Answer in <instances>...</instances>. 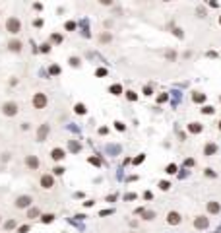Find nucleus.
Masks as SVG:
<instances>
[{
    "mask_svg": "<svg viewBox=\"0 0 221 233\" xmlns=\"http://www.w3.org/2000/svg\"><path fill=\"white\" fill-rule=\"evenodd\" d=\"M206 175H208V177H215V173L211 169H206Z\"/></svg>",
    "mask_w": 221,
    "mask_h": 233,
    "instance_id": "nucleus-40",
    "label": "nucleus"
},
{
    "mask_svg": "<svg viewBox=\"0 0 221 233\" xmlns=\"http://www.w3.org/2000/svg\"><path fill=\"white\" fill-rule=\"evenodd\" d=\"M208 212H210V214H219V212H221V204L215 202V200H210V202H208Z\"/></svg>",
    "mask_w": 221,
    "mask_h": 233,
    "instance_id": "nucleus-12",
    "label": "nucleus"
},
{
    "mask_svg": "<svg viewBox=\"0 0 221 233\" xmlns=\"http://www.w3.org/2000/svg\"><path fill=\"white\" fill-rule=\"evenodd\" d=\"M39 185H41V189H45V190L52 189V187H55V177H52V175H49V173L41 175V181H39Z\"/></svg>",
    "mask_w": 221,
    "mask_h": 233,
    "instance_id": "nucleus-5",
    "label": "nucleus"
},
{
    "mask_svg": "<svg viewBox=\"0 0 221 233\" xmlns=\"http://www.w3.org/2000/svg\"><path fill=\"white\" fill-rule=\"evenodd\" d=\"M6 31L10 35H18L19 31H22V19L16 18V16H10V18L6 19Z\"/></svg>",
    "mask_w": 221,
    "mask_h": 233,
    "instance_id": "nucleus-1",
    "label": "nucleus"
},
{
    "mask_svg": "<svg viewBox=\"0 0 221 233\" xmlns=\"http://www.w3.org/2000/svg\"><path fill=\"white\" fill-rule=\"evenodd\" d=\"M217 152V146L215 144H206V148H204V155H214Z\"/></svg>",
    "mask_w": 221,
    "mask_h": 233,
    "instance_id": "nucleus-16",
    "label": "nucleus"
},
{
    "mask_svg": "<svg viewBox=\"0 0 221 233\" xmlns=\"http://www.w3.org/2000/svg\"><path fill=\"white\" fill-rule=\"evenodd\" d=\"M0 111H2L4 117H16L19 113V105L16 103V101H6V103H2Z\"/></svg>",
    "mask_w": 221,
    "mask_h": 233,
    "instance_id": "nucleus-2",
    "label": "nucleus"
},
{
    "mask_svg": "<svg viewBox=\"0 0 221 233\" xmlns=\"http://www.w3.org/2000/svg\"><path fill=\"white\" fill-rule=\"evenodd\" d=\"M74 111H76L78 115H85V105L84 103H76L74 105Z\"/></svg>",
    "mask_w": 221,
    "mask_h": 233,
    "instance_id": "nucleus-18",
    "label": "nucleus"
},
{
    "mask_svg": "<svg viewBox=\"0 0 221 233\" xmlns=\"http://www.w3.org/2000/svg\"><path fill=\"white\" fill-rule=\"evenodd\" d=\"M110 41H113V35H110V31H103V33L99 35V43H110Z\"/></svg>",
    "mask_w": 221,
    "mask_h": 233,
    "instance_id": "nucleus-15",
    "label": "nucleus"
},
{
    "mask_svg": "<svg viewBox=\"0 0 221 233\" xmlns=\"http://www.w3.org/2000/svg\"><path fill=\"white\" fill-rule=\"evenodd\" d=\"M126 97H128L130 101H136V99H138V95H136L134 91H126Z\"/></svg>",
    "mask_w": 221,
    "mask_h": 233,
    "instance_id": "nucleus-26",
    "label": "nucleus"
},
{
    "mask_svg": "<svg viewBox=\"0 0 221 233\" xmlns=\"http://www.w3.org/2000/svg\"><path fill=\"white\" fill-rule=\"evenodd\" d=\"M78 150H80V146H78L76 142H72V152H78Z\"/></svg>",
    "mask_w": 221,
    "mask_h": 233,
    "instance_id": "nucleus-38",
    "label": "nucleus"
},
{
    "mask_svg": "<svg viewBox=\"0 0 221 233\" xmlns=\"http://www.w3.org/2000/svg\"><path fill=\"white\" fill-rule=\"evenodd\" d=\"M31 105H33V109H45V107L49 105V97L45 95L43 91H37V93H33Z\"/></svg>",
    "mask_w": 221,
    "mask_h": 233,
    "instance_id": "nucleus-3",
    "label": "nucleus"
},
{
    "mask_svg": "<svg viewBox=\"0 0 221 233\" xmlns=\"http://www.w3.org/2000/svg\"><path fill=\"white\" fill-rule=\"evenodd\" d=\"M0 222H2V220H0Z\"/></svg>",
    "mask_w": 221,
    "mask_h": 233,
    "instance_id": "nucleus-46",
    "label": "nucleus"
},
{
    "mask_svg": "<svg viewBox=\"0 0 221 233\" xmlns=\"http://www.w3.org/2000/svg\"><path fill=\"white\" fill-rule=\"evenodd\" d=\"M39 216H41V210H39V208H27V218L33 220V218H39Z\"/></svg>",
    "mask_w": 221,
    "mask_h": 233,
    "instance_id": "nucleus-17",
    "label": "nucleus"
},
{
    "mask_svg": "<svg viewBox=\"0 0 221 233\" xmlns=\"http://www.w3.org/2000/svg\"><path fill=\"white\" fill-rule=\"evenodd\" d=\"M49 51H51V45H49V43H43V45H41V52H49Z\"/></svg>",
    "mask_w": 221,
    "mask_h": 233,
    "instance_id": "nucleus-28",
    "label": "nucleus"
},
{
    "mask_svg": "<svg viewBox=\"0 0 221 233\" xmlns=\"http://www.w3.org/2000/svg\"><path fill=\"white\" fill-rule=\"evenodd\" d=\"M14 226H16V222H14V220H10V222L6 223V227H8V229H12V227H14Z\"/></svg>",
    "mask_w": 221,
    "mask_h": 233,
    "instance_id": "nucleus-34",
    "label": "nucleus"
},
{
    "mask_svg": "<svg viewBox=\"0 0 221 233\" xmlns=\"http://www.w3.org/2000/svg\"><path fill=\"white\" fill-rule=\"evenodd\" d=\"M0 159H2V161H10V154H8V152H4V154H2V157H0Z\"/></svg>",
    "mask_w": 221,
    "mask_h": 233,
    "instance_id": "nucleus-31",
    "label": "nucleus"
},
{
    "mask_svg": "<svg viewBox=\"0 0 221 233\" xmlns=\"http://www.w3.org/2000/svg\"><path fill=\"white\" fill-rule=\"evenodd\" d=\"M114 124H116V130H124V124H122V122H114Z\"/></svg>",
    "mask_w": 221,
    "mask_h": 233,
    "instance_id": "nucleus-37",
    "label": "nucleus"
},
{
    "mask_svg": "<svg viewBox=\"0 0 221 233\" xmlns=\"http://www.w3.org/2000/svg\"><path fill=\"white\" fill-rule=\"evenodd\" d=\"M173 31H175V35H177L178 39H182V37H184V35H182V29H178V27H175Z\"/></svg>",
    "mask_w": 221,
    "mask_h": 233,
    "instance_id": "nucleus-30",
    "label": "nucleus"
},
{
    "mask_svg": "<svg viewBox=\"0 0 221 233\" xmlns=\"http://www.w3.org/2000/svg\"><path fill=\"white\" fill-rule=\"evenodd\" d=\"M107 74V70H105V68H99V70H97V76H105Z\"/></svg>",
    "mask_w": 221,
    "mask_h": 233,
    "instance_id": "nucleus-33",
    "label": "nucleus"
},
{
    "mask_svg": "<svg viewBox=\"0 0 221 233\" xmlns=\"http://www.w3.org/2000/svg\"><path fill=\"white\" fill-rule=\"evenodd\" d=\"M39 165H41V161H39L37 155H25V167H27V169L37 171V169H39Z\"/></svg>",
    "mask_w": 221,
    "mask_h": 233,
    "instance_id": "nucleus-6",
    "label": "nucleus"
},
{
    "mask_svg": "<svg viewBox=\"0 0 221 233\" xmlns=\"http://www.w3.org/2000/svg\"><path fill=\"white\" fill-rule=\"evenodd\" d=\"M70 64H72L74 68H78V66H80V58H78V56H72V58H70Z\"/></svg>",
    "mask_w": 221,
    "mask_h": 233,
    "instance_id": "nucleus-24",
    "label": "nucleus"
},
{
    "mask_svg": "<svg viewBox=\"0 0 221 233\" xmlns=\"http://www.w3.org/2000/svg\"><path fill=\"white\" fill-rule=\"evenodd\" d=\"M165 58L167 60H175V58H177V52H175V51H167L165 52Z\"/></svg>",
    "mask_w": 221,
    "mask_h": 233,
    "instance_id": "nucleus-22",
    "label": "nucleus"
},
{
    "mask_svg": "<svg viewBox=\"0 0 221 233\" xmlns=\"http://www.w3.org/2000/svg\"><path fill=\"white\" fill-rule=\"evenodd\" d=\"M31 204H33V196H29V194H22V196H18V198H16L14 206H16V208H19V210H23V208H31Z\"/></svg>",
    "mask_w": 221,
    "mask_h": 233,
    "instance_id": "nucleus-4",
    "label": "nucleus"
},
{
    "mask_svg": "<svg viewBox=\"0 0 221 233\" xmlns=\"http://www.w3.org/2000/svg\"><path fill=\"white\" fill-rule=\"evenodd\" d=\"M219 128H221V122H219Z\"/></svg>",
    "mask_w": 221,
    "mask_h": 233,
    "instance_id": "nucleus-44",
    "label": "nucleus"
},
{
    "mask_svg": "<svg viewBox=\"0 0 221 233\" xmlns=\"http://www.w3.org/2000/svg\"><path fill=\"white\" fill-rule=\"evenodd\" d=\"M52 173H55V175H58V177H60V175H64V167H60V165H56V167H55V169H52Z\"/></svg>",
    "mask_w": 221,
    "mask_h": 233,
    "instance_id": "nucleus-23",
    "label": "nucleus"
},
{
    "mask_svg": "<svg viewBox=\"0 0 221 233\" xmlns=\"http://www.w3.org/2000/svg\"><path fill=\"white\" fill-rule=\"evenodd\" d=\"M181 222H182V218H181V214H178V212H173V210H171L169 214H167V223H169V226H178Z\"/></svg>",
    "mask_w": 221,
    "mask_h": 233,
    "instance_id": "nucleus-10",
    "label": "nucleus"
},
{
    "mask_svg": "<svg viewBox=\"0 0 221 233\" xmlns=\"http://www.w3.org/2000/svg\"><path fill=\"white\" fill-rule=\"evenodd\" d=\"M161 2H173V0H161Z\"/></svg>",
    "mask_w": 221,
    "mask_h": 233,
    "instance_id": "nucleus-43",
    "label": "nucleus"
},
{
    "mask_svg": "<svg viewBox=\"0 0 221 233\" xmlns=\"http://www.w3.org/2000/svg\"><path fill=\"white\" fill-rule=\"evenodd\" d=\"M51 74H58V66H52L51 68Z\"/></svg>",
    "mask_w": 221,
    "mask_h": 233,
    "instance_id": "nucleus-42",
    "label": "nucleus"
},
{
    "mask_svg": "<svg viewBox=\"0 0 221 233\" xmlns=\"http://www.w3.org/2000/svg\"><path fill=\"white\" fill-rule=\"evenodd\" d=\"M192 101H194V103H204V101H206V93L194 91V93H192Z\"/></svg>",
    "mask_w": 221,
    "mask_h": 233,
    "instance_id": "nucleus-14",
    "label": "nucleus"
},
{
    "mask_svg": "<svg viewBox=\"0 0 221 233\" xmlns=\"http://www.w3.org/2000/svg\"><path fill=\"white\" fill-rule=\"evenodd\" d=\"M97 2H99L101 6H110V4H113L114 0H97Z\"/></svg>",
    "mask_w": 221,
    "mask_h": 233,
    "instance_id": "nucleus-29",
    "label": "nucleus"
},
{
    "mask_svg": "<svg viewBox=\"0 0 221 233\" xmlns=\"http://www.w3.org/2000/svg\"><path fill=\"white\" fill-rule=\"evenodd\" d=\"M110 93H113V95H120V91H122V88H120V85H118V84H114V85H110Z\"/></svg>",
    "mask_w": 221,
    "mask_h": 233,
    "instance_id": "nucleus-19",
    "label": "nucleus"
},
{
    "mask_svg": "<svg viewBox=\"0 0 221 233\" xmlns=\"http://www.w3.org/2000/svg\"><path fill=\"white\" fill-rule=\"evenodd\" d=\"M208 226H210V220H208L206 216H196L194 218V227L196 229H206Z\"/></svg>",
    "mask_w": 221,
    "mask_h": 233,
    "instance_id": "nucleus-9",
    "label": "nucleus"
},
{
    "mask_svg": "<svg viewBox=\"0 0 221 233\" xmlns=\"http://www.w3.org/2000/svg\"><path fill=\"white\" fill-rule=\"evenodd\" d=\"M202 111H204V113H208V115H211V113H214V107H204Z\"/></svg>",
    "mask_w": 221,
    "mask_h": 233,
    "instance_id": "nucleus-32",
    "label": "nucleus"
},
{
    "mask_svg": "<svg viewBox=\"0 0 221 233\" xmlns=\"http://www.w3.org/2000/svg\"><path fill=\"white\" fill-rule=\"evenodd\" d=\"M169 183H167V181H161V183H159V189H161V190H169Z\"/></svg>",
    "mask_w": 221,
    "mask_h": 233,
    "instance_id": "nucleus-25",
    "label": "nucleus"
},
{
    "mask_svg": "<svg viewBox=\"0 0 221 233\" xmlns=\"http://www.w3.org/2000/svg\"><path fill=\"white\" fill-rule=\"evenodd\" d=\"M188 132H192V134L202 132V124H200V122H190V124H188Z\"/></svg>",
    "mask_w": 221,
    "mask_h": 233,
    "instance_id": "nucleus-13",
    "label": "nucleus"
},
{
    "mask_svg": "<svg viewBox=\"0 0 221 233\" xmlns=\"http://www.w3.org/2000/svg\"><path fill=\"white\" fill-rule=\"evenodd\" d=\"M22 49H23V43L19 39H10L8 41V51L10 52H22Z\"/></svg>",
    "mask_w": 221,
    "mask_h": 233,
    "instance_id": "nucleus-8",
    "label": "nucleus"
},
{
    "mask_svg": "<svg viewBox=\"0 0 221 233\" xmlns=\"http://www.w3.org/2000/svg\"><path fill=\"white\" fill-rule=\"evenodd\" d=\"M219 23H221V19H219Z\"/></svg>",
    "mask_w": 221,
    "mask_h": 233,
    "instance_id": "nucleus-45",
    "label": "nucleus"
},
{
    "mask_svg": "<svg viewBox=\"0 0 221 233\" xmlns=\"http://www.w3.org/2000/svg\"><path fill=\"white\" fill-rule=\"evenodd\" d=\"M167 173H169V175H175V173H177V165H175V163H171V165H167Z\"/></svg>",
    "mask_w": 221,
    "mask_h": 233,
    "instance_id": "nucleus-21",
    "label": "nucleus"
},
{
    "mask_svg": "<svg viewBox=\"0 0 221 233\" xmlns=\"http://www.w3.org/2000/svg\"><path fill=\"white\" fill-rule=\"evenodd\" d=\"M144 159H146L144 155H140V157H136V159H134V163H142V161H144Z\"/></svg>",
    "mask_w": 221,
    "mask_h": 233,
    "instance_id": "nucleus-39",
    "label": "nucleus"
},
{
    "mask_svg": "<svg viewBox=\"0 0 221 233\" xmlns=\"http://www.w3.org/2000/svg\"><path fill=\"white\" fill-rule=\"evenodd\" d=\"M74 27H76V23H74V22H68L66 23V29H74Z\"/></svg>",
    "mask_w": 221,
    "mask_h": 233,
    "instance_id": "nucleus-36",
    "label": "nucleus"
},
{
    "mask_svg": "<svg viewBox=\"0 0 221 233\" xmlns=\"http://www.w3.org/2000/svg\"><path fill=\"white\" fill-rule=\"evenodd\" d=\"M184 165H186V167H188V165H194V159H186V161H184Z\"/></svg>",
    "mask_w": 221,
    "mask_h": 233,
    "instance_id": "nucleus-41",
    "label": "nucleus"
},
{
    "mask_svg": "<svg viewBox=\"0 0 221 233\" xmlns=\"http://www.w3.org/2000/svg\"><path fill=\"white\" fill-rule=\"evenodd\" d=\"M157 101H159V103H163V101H167V93H163V95H159V99H157Z\"/></svg>",
    "mask_w": 221,
    "mask_h": 233,
    "instance_id": "nucleus-35",
    "label": "nucleus"
},
{
    "mask_svg": "<svg viewBox=\"0 0 221 233\" xmlns=\"http://www.w3.org/2000/svg\"><path fill=\"white\" fill-rule=\"evenodd\" d=\"M142 214H144V220H153V212H144V210H142Z\"/></svg>",
    "mask_w": 221,
    "mask_h": 233,
    "instance_id": "nucleus-27",
    "label": "nucleus"
},
{
    "mask_svg": "<svg viewBox=\"0 0 221 233\" xmlns=\"http://www.w3.org/2000/svg\"><path fill=\"white\" fill-rule=\"evenodd\" d=\"M51 157L55 159V161H62V159L66 157V152H64L62 148H55V150L51 152Z\"/></svg>",
    "mask_w": 221,
    "mask_h": 233,
    "instance_id": "nucleus-11",
    "label": "nucleus"
},
{
    "mask_svg": "<svg viewBox=\"0 0 221 233\" xmlns=\"http://www.w3.org/2000/svg\"><path fill=\"white\" fill-rule=\"evenodd\" d=\"M52 220H55V216H52V214H45V216H41V222H43V223H49V222H52Z\"/></svg>",
    "mask_w": 221,
    "mask_h": 233,
    "instance_id": "nucleus-20",
    "label": "nucleus"
},
{
    "mask_svg": "<svg viewBox=\"0 0 221 233\" xmlns=\"http://www.w3.org/2000/svg\"><path fill=\"white\" fill-rule=\"evenodd\" d=\"M49 132H51L49 122H43V124L39 126V130H37V142H45V138L49 136Z\"/></svg>",
    "mask_w": 221,
    "mask_h": 233,
    "instance_id": "nucleus-7",
    "label": "nucleus"
}]
</instances>
